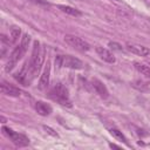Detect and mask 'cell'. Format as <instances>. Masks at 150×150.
Returning <instances> with one entry per match:
<instances>
[{"label": "cell", "instance_id": "12", "mask_svg": "<svg viewBox=\"0 0 150 150\" xmlns=\"http://www.w3.org/2000/svg\"><path fill=\"white\" fill-rule=\"evenodd\" d=\"M34 107H35L36 112H38L39 115H41V116H48V115H50L52 111H53L52 105L48 104V103H46V102H43V101H38V102H35V105H34Z\"/></svg>", "mask_w": 150, "mask_h": 150}, {"label": "cell", "instance_id": "16", "mask_svg": "<svg viewBox=\"0 0 150 150\" xmlns=\"http://www.w3.org/2000/svg\"><path fill=\"white\" fill-rule=\"evenodd\" d=\"M20 34H21V28L20 27H16V26L11 27V29H9V40H11L12 45L18 41Z\"/></svg>", "mask_w": 150, "mask_h": 150}, {"label": "cell", "instance_id": "10", "mask_svg": "<svg viewBox=\"0 0 150 150\" xmlns=\"http://www.w3.org/2000/svg\"><path fill=\"white\" fill-rule=\"evenodd\" d=\"M95 52L97 53V55H98L103 61H105V62H108V63H115L116 59H115L114 54H112L109 49H107V48H104V47H101V46H96Z\"/></svg>", "mask_w": 150, "mask_h": 150}, {"label": "cell", "instance_id": "8", "mask_svg": "<svg viewBox=\"0 0 150 150\" xmlns=\"http://www.w3.org/2000/svg\"><path fill=\"white\" fill-rule=\"evenodd\" d=\"M125 49L132 54H136L138 56H146L150 53V49L142 46V45H137V43H127L125 45Z\"/></svg>", "mask_w": 150, "mask_h": 150}, {"label": "cell", "instance_id": "6", "mask_svg": "<svg viewBox=\"0 0 150 150\" xmlns=\"http://www.w3.org/2000/svg\"><path fill=\"white\" fill-rule=\"evenodd\" d=\"M64 41L67 45H69L70 47H73L76 50L80 52H87L90 49V45L84 41L83 39L76 36V35H71V34H66L64 35Z\"/></svg>", "mask_w": 150, "mask_h": 150}, {"label": "cell", "instance_id": "14", "mask_svg": "<svg viewBox=\"0 0 150 150\" xmlns=\"http://www.w3.org/2000/svg\"><path fill=\"white\" fill-rule=\"evenodd\" d=\"M132 87L141 91H150V82L144 80H136L132 82Z\"/></svg>", "mask_w": 150, "mask_h": 150}, {"label": "cell", "instance_id": "3", "mask_svg": "<svg viewBox=\"0 0 150 150\" xmlns=\"http://www.w3.org/2000/svg\"><path fill=\"white\" fill-rule=\"evenodd\" d=\"M48 96H49V98H52L53 101H55L62 105L71 107V102L69 98V91L62 83H56L55 86H53V88L49 90Z\"/></svg>", "mask_w": 150, "mask_h": 150}, {"label": "cell", "instance_id": "19", "mask_svg": "<svg viewBox=\"0 0 150 150\" xmlns=\"http://www.w3.org/2000/svg\"><path fill=\"white\" fill-rule=\"evenodd\" d=\"M43 129L46 130V132H48L49 135H52V136H54V137H57V134L52 129V128H49V127H46V125H43Z\"/></svg>", "mask_w": 150, "mask_h": 150}, {"label": "cell", "instance_id": "18", "mask_svg": "<svg viewBox=\"0 0 150 150\" xmlns=\"http://www.w3.org/2000/svg\"><path fill=\"white\" fill-rule=\"evenodd\" d=\"M108 46H109L111 49H114V50H118V52L123 50L122 46H121L120 43H117V42H109V43H108Z\"/></svg>", "mask_w": 150, "mask_h": 150}, {"label": "cell", "instance_id": "15", "mask_svg": "<svg viewBox=\"0 0 150 150\" xmlns=\"http://www.w3.org/2000/svg\"><path fill=\"white\" fill-rule=\"evenodd\" d=\"M134 67H135V69L138 73L145 75L146 77H150V66L144 64V63H139V62H135L134 63Z\"/></svg>", "mask_w": 150, "mask_h": 150}, {"label": "cell", "instance_id": "20", "mask_svg": "<svg viewBox=\"0 0 150 150\" xmlns=\"http://www.w3.org/2000/svg\"><path fill=\"white\" fill-rule=\"evenodd\" d=\"M32 2H35V4H39V5H45V6H49V2L46 1V0H30Z\"/></svg>", "mask_w": 150, "mask_h": 150}, {"label": "cell", "instance_id": "11", "mask_svg": "<svg viewBox=\"0 0 150 150\" xmlns=\"http://www.w3.org/2000/svg\"><path fill=\"white\" fill-rule=\"evenodd\" d=\"M49 76H50V64H49V62H48L47 66L45 67V70H43L42 75L40 76L39 84H38L39 89L45 90V89L48 87V84H49Z\"/></svg>", "mask_w": 150, "mask_h": 150}, {"label": "cell", "instance_id": "5", "mask_svg": "<svg viewBox=\"0 0 150 150\" xmlns=\"http://www.w3.org/2000/svg\"><path fill=\"white\" fill-rule=\"evenodd\" d=\"M2 132L16 145V146H27L29 144V138L23 135V134H20V132H16L14 130H12L11 128L8 127H2Z\"/></svg>", "mask_w": 150, "mask_h": 150}, {"label": "cell", "instance_id": "7", "mask_svg": "<svg viewBox=\"0 0 150 150\" xmlns=\"http://www.w3.org/2000/svg\"><path fill=\"white\" fill-rule=\"evenodd\" d=\"M0 90L4 95L7 96H13V97H19L21 95V90L14 86H12L11 83H7L6 81H2L0 83Z\"/></svg>", "mask_w": 150, "mask_h": 150}, {"label": "cell", "instance_id": "17", "mask_svg": "<svg viewBox=\"0 0 150 150\" xmlns=\"http://www.w3.org/2000/svg\"><path fill=\"white\" fill-rule=\"evenodd\" d=\"M109 131H110V134H111L116 139H118V141H121V142H123V143L128 144V139H127V137L122 134V131H120V130H118V129H116V128H111Z\"/></svg>", "mask_w": 150, "mask_h": 150}, {"label": "cell", "instance_id": "13", "mask_svg": "<svg viewBox=\"0 0 150 150\" xmlns=\"http://www.w3.org/2000/svg\"><path fill=\"white\" fill-rule=\"evenodd\" d=\"M57 8H59L60 11H62L63 13L69 14V15L75 16V18H77V16H81V15H82V12H81L80 9L74 8V7H70V6H66V5H59V6H57Z\"/></svg>", "mask_w": 150, "mask_h": 150}, {"label": "cell", "instance_id": "9", "mask_svg": "<svg viewBox=\"0 0 150 150\" xmlns=\"http://www.w3.org/2000/svg\"><path fill=\"white\" fill-rule=\"evenodd\" d=\"M91 86L95 89L96 94H98L100 97H102V98H108L109 97V91H108L105 84L102 81H100L98 79H93L91 80Z\"/></svg>", "mask_w": 150, "mask_h": 150}, {"label": "cell", "instance_id": "4", "mask_svg": "<svg viewBox=\"0 0 150 150\" xmlns=\"http://www.w3.org/2000/svg\"><path fill=\"white\" fill-rule=\"evenodd\" d=\"M55 63L63 68H70V69H82L84 67L83 62L71 55H56Z\"/></svg>", "mask_w": 150, "mask_h": 150}, {"label": "cell", "instance_id": "1", "mask_svg": "<svg viewBox=\"0 0 150 150\" xmlns=\"http://www.w3.org/2000/svg\"><path fill=\"white\" fill-rule=\"evenodd\" d=\"M45 54H46L45 47L41 46L39 41H35L33 45V52L29 60H27L23 63L22 68L13 75L14 79L22 86L26 87L29 86L41 69V66L45 61Z\"/></svg>", "mask_w": 150, "mask_h": 150}, {"label": "cell", "instance_id": "21", "mask_svg": "<svg viewBox=\"0 0 150 150\" xmlns=\"http://www.w3.org/2000/svg\"><path fill=\"white\" fill-rule=\"evenodd\" d=\"M109 145H110L111 148H118V149H121V146H120V145H116V144H112V143H110Z\"/></svg>", "mask_w": 150, "mask_h": 150}, {"label": "cell", "instance_id": "2", "mask_svg": "<svg viewBox=\"0 0 150 150\" xmlns=\"http://www.w3.org/2000/svg\"><path fill=\"white\" fill-rule=\"evenodd\" d=\"M29 42H30V35L23 34L22 38H21L20 43L13 49V52L9 55V60H8L7 66H6V71H9L11 69H13L14 66L19 62V60L26 54V52L28 49V46H29Z\"/></svg>", "mask_w": 150, "mask_h": 150}]
</instances>
